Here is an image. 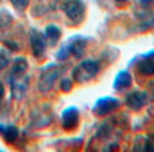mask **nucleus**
I'll use <instances>...</instances> for the list:
<instances>
[{"label": "nucleus", "instance_id": "nucleus-1", "mask_svg": "<svg viewBox=\"0 0 154 152\" xmlns=\"http://www.w3.org/2000/svg\"><path fill=\"white\" fill-rule=\"evenodd\" d=\"M62 73V67L57 66V65H50V66L45 67L41 73L39 81H38V89L41 92H49L54 86L56 81Z\"/></svg>", "mask_w": 154, "mask_h": 152}, {"label": "nucleus", "instance_id": "nucleus-2", "mask_svg": "<svg viewBox=\"0 0 154 152\" xmlns=\"http://www.w3.org/2000/svg\"><path fill=\"white\" fill-rule=\"evenodd\" d=\"M99 62L96 61H84L73 70V78L77 82H87L92 80L99 72Z\"/></svg>", "mask_w": 154, "mask_h": 152}, {"label": "nucleus", "instance_id": "nucleus-3", "mask_svg": "<svg viewBox=\"0 0 154 152\" xmlns=\"http://www.w3.org/2000/svg\"><path fill=\"white\" fill-rule=\"evenodd\" d=\"M64 11L66 13V16L75 23H79V22L82 20L85 13V7L84 3L81 0H68V1L64 3Z\"/></svg>", "mask_w": 154, "mask_h": 152}, {"label": "nucleus", "instance_id": "nucleus-4", "mask_svg": "<svg viewBox=\"0 0 154 152\" xmlns=\"http://www.w3.org/2000/svg\"><path fill=\"white\" fill-rule=\"evenodd\" d=\"M10 82L12 88L14 98L20 100L29 86V77L26 74H10Z\"/></svg>", "mask_w": 154, "mask_h": 152}, {"label": "nucleus", "instance_id": "nucleus-5", "mask_svg": "<svg viewBox=\"0 0 154 152\" xmlns=\"http://www.w3.org/2000/svg\"><path fill=\"white\" fill-rule=\"evenodd\" d=\"M120 105L119 100L112 98V97H104V98L99 100L96 102L95 108H93V112L97 116H106L109 115L111 112H114L115 109H118Z\"/></svg>", "mask_w": 154, "mask_h": 152}, {"label": "nucleus", "instance_id": "nucleus-6", "mask_svg": "<svg viewBox=\"0 0 154 152\" xmlns=\"http://www.w3.org/2000/svg\"><path fill=\"white\" fill-rule=\"evenodd\" d=\"M30 43H31V48H32V54H34L37 58L43 55L46 48V39L39 31L37 30H32L31 34H30Z\"/></svg>", "mask_w": 154, "mask_h": 152}, {"label": "nucleus", "instance_id": "nucleus-7", "mask_svg": "<svg viewBox=\"0 0 154 152\" xmlns=\"http://www.w3.org/2000/svg\"><path fill=\"white\" fill-rule=\"evenodd\" d=\"M79 118H80V115H79L77 108L75 107L68 108L62 113V127L65 129H68V131L76 128L77 124H79Z\"/></svg>", "mask_w": 154, "mask_h": 152}, {"label": "nucleus", "instance_id": "nucleus-8", "mask_svg": "<svg viewBox=\"0 0 154 152\" xmlns=\"http://www.w3.org/2000/svg\"><path fill=\"white\" fill-rule=\"evenodd\" d=\"M146 100H147L146 93H143V92H133V93H130L127 96L126 104H127V107L131 108V109L138 110L146 104Z\"/></svg>", "mask_w": 154, "mask_h": 152}, {"label": "nucleus", "instance_id": "nucleus-9", "mask_svg": "<svg viewBox=\"0 0 154 152\" xmlns=\"http://www.w3.org/2000/svg\"><path fill=\"white\" fill-rule=\"evenodd\" d=\"M138 70L142 74H146V75L154 74V51L146 54V55L143 57V59L139 61Z\"/></svg>", "mask_w": 154, "mask_h": 152}, {"label": "nucleus", "instance_id": "nucleus-10", "mask_svg": "<svg viewBox=\"0 0 154 152\" xmlns=\"http://www.w3.org/2000/svg\"><path fill=\"white\" fill-rule=\"evenodd\" d=\"M0 135L7 143H14L19 136V131L15 125H3L0 124Z\"/></svg>", "mask_w": 154, "mask_h": 152}, {"label": "nucleus", "instance_id": "nucleus-11", "mask_svg": "<svg viewBox=\"0 0 154 152\" xmlns=\"http://www.w3.org/2000/svg\"><path fill=\"white\" fill-rule=\"evenodd\" d=\"M131 85V74L128 72H120L119 74L116 75L114 82V88L118 89V90H123V89L128 88Z\"/></svg>", "mask_w": 154, "mask_h": 152}, {"label": "nucleus", "instance_id": "nucleus-12", "mask_svg": "<svg viewBox=\"0 0 154 152\" xmlns=\"http://www.w3.org/2000/svg\"><path fill=\"white\" fill-rule=\"evenodd\" d=\"M85 46H87V40L82 39V38H77V39L72 40V42L69 43L70 54H73L76 58H80V57H82V54H84Z\"/></svg>", "mask_w": 154, "mask_h": 152}, {"label": "nucleus", "instance_id": "nucleus-13", "mask_svg": "<svg viewBox=\"0 0 154 152\" xmlns=\"http://www.w3.org/2000/svg\"><path fill=\"white\" fill-rule=\"evenodd\" d=\"M60 37H61V31H60V28L57 26H54V24H50V26H48L45 28V38L49 40L50 45H56V43L58 42Z\"/></svg>", "mask_w": 154, "mask_h": 152}, {"label": "nucleus", "instance_id": "nucleus-14", "mask_svg": "<svg viewBox=\"0 0 154 152\" xmlns=\"http://www.w3.org/2000/svg\"><path fill=\"white\" fill-rule=\"evenodd\" d=\"M141 27L145 30L154 27V12L153 13H145L141 18Z\"/></svg>", "mask_w": 154, "mask_h": 152}, {"label": "nucleus", "instance_id": "nucleus-15", "mask_svg": "<svg viewBox=\"0 0 154 152\" xmlns=\"http://www.w3.org/2000/svg\"><path fill=\"white\" fill-rule=\"evenodd\" d=\"M10 65V57H8L7 51L0 48V72Z\"/></svg>", "mask_w": 154, "mask_h": 152}, {"label": "nucleus", "instance_id": "nucleus-16", "mask_svg": "<svg viewBox=\"0 0 154 152\" xmlns=\"http://www.w3.org/2000/svg\"><path fill=\"white\" fill-rule=\"evenodd\" d=\"M69 55H70V47H69V43H68V45H65L64 47H62L61 50L58 51V54H57V58H58L60 61H65V59H66Z\"/></svg>", "mask_w": 154, "mask_h": 152}, {"label": "nucleus", "instance_id": "nucleus-17", "mask_svg": "<svg viewBox=\"0 0 154 152\" xmlns=\"http://www.w3.org/2000/svg\"><path fill=\"white\" fill-rule=\"evenodd\" d=\"M11 1V4L14 5V7L16 8V10H19V11H23L24 8L29 5V3H30V0H10Z\"/></svg>", "mask_w": 154, "mask_h": 152}, {"label": "nucleus", "instance_id": "nucleus-18", "mask_svg": "<svg viewBox=\"0 0 154 152\" xmlns=\"http://www.w3.org/2000/svg\"><path fill=\"white\" fill-rule=\"evenodd\" d=\"M145 150L146 151H154V135H149L145 142Z\"/></svg>", "mask_w": 154, "mask_h": 152}, {"label": "nucleus", "instance_id": "nucleus-19", "mask_svg": "<svg viewBox=\"0 0 154 152\" xmlns=\"http://www.w3.org/2000/svg\"><path fill=\"white\" fill-rule=\"evenodd\" d=\"M61 89L64 92H69L70 89H72V81L70 80H64L61 82Z\"/></svg>", "mask_w": 154, "mask_h": 152}, {"label": "nucleus", "instance_id": "nucleus-20", "mask_svg": "<svg viewBox=\"0 0 154 152\" xmlns=\"http://www.w3.org/2000/svg\"><path fill=\"white\" fill-rule=\"evenodd\" d=\"M4 97V86H3V83H2V81H0V100Z\"/></svg>", "mask_w": 154, "mask_h": 152}, {"label": "nucleus", "instance_id": "nucleus-21", "mask_svg": "<svg viewBox=\"0 0 154 152\" xmlns=\"http://www.w3.org/2000/svg\"><path fill=\"white\" fill-rule=\"evenodd\" d=\"M142 3H143V4H150V3H153L154 0H141Z\"/></svg>", "mask_w": 154, "mask_h": 152}, {"label": "nucleus", "instance_id": "nucleus-22", "mask_svg": "<svg viewBox=\"0 0 154 152\" xmlns=\"http://www.w3.org/2000/svg\"><path fill=\"white\" fill-rule=\"evenodd\" d=\"M152 92H153V96H154V82L152 83Z\"/></svg>", "mask_w": 154, "mask_h": 152}, {"label": "nucleus", "instance_id": "nucleus-23", "mask_svg": "<svg viewBox=\"0 0 154 152\" xmlns=\"http://www.w3.org/2000/svg\"><path fill=\"white\" fill-rule=\"evenodd\" d=\"M116 1H119V3H122V1H126V0H116Z\"/></svg>", "mask_w": 154, "mask_h": 152}]
</instances>
